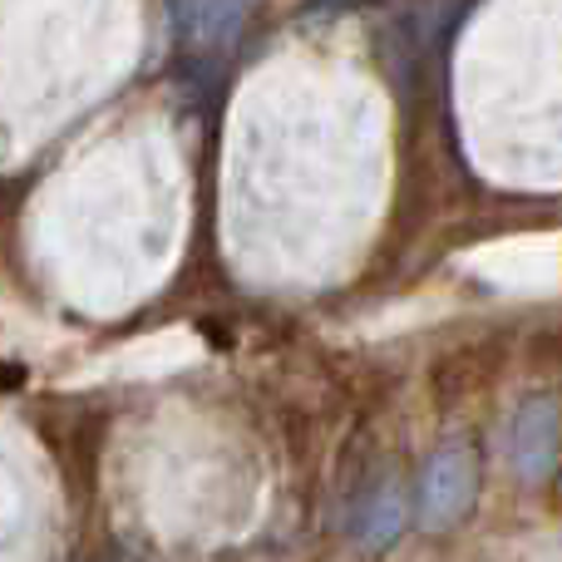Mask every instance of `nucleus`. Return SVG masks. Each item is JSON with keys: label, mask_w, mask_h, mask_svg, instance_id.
<instances>
[{"label": "nucleus", "mask_w": 562, "mask_h": 562, "mask_svg": "<svg viewBox=\"0 0 562 562\" xmlns=\"http://www.w3.org/2000/svg\"><path fill=\"white\" fill-rule=\"evenodd\" d=\"M479 494V459L469 445H445L425 459L415 484V518L425 533H445L474 508Z\"/></svg>", "instance_id": "obj_1"}, {"label": "nucleus", "mask_w": 562, "mask_h": 562, "mask_svg": "<svg viewBox=\"0 0 562 562\" xmlns=\"http://www.w3.org/2000/svg\"><path fill=\"white\" fill-rule=\"evenodd\" d=\"M562 459V405L553 395H533L518 405L514 425H508V464L518 479L538 484L558 469Z\"/></svg>", "instance_id": "obj_2"}, {"label": "nucleus", "mask_w": 562, "mask_h": 562, "mask_svg": "<svg viewBox=\"0 0 562 562\" xmlns=\"http://www.w3.org/2000/svg\"><path fill=\"white\" fill-rule=\"evenodd\" d=\"M409 524V498L395 474H380L366 494L356 498V518H350V538L366 553H385Z\"/></svg>", "instance_id": "obj_3"}, {"label": "nucleus", "mask_w": 562, "mask_h": 562, "mask_svg": "<svg viewBox=\"0 0 562 562\" xmlns=\"http://www.w3.org/2000/svg\"><path fill=\"white\" fill-rule=\"evenodd\" d=\"M247 5H168V20L178 25V40L193 49L198 59H217L237 35H243Z\"/></svg>", "instance_id": "obj_4"}]
</instances>
